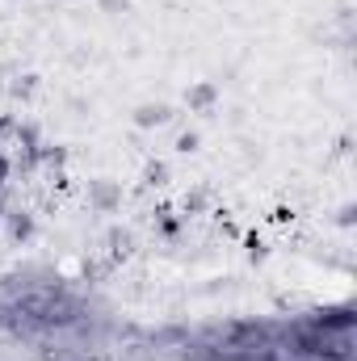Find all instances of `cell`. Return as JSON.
Here are the masks:
<instances>
[{
  "mask_svg": "<svg viewBox=\"0 0 357 361\" xmlns=\"http://www.w3.org/2000/svg\"><path fill=\"white\" fill-rule=\"evenodd\" d=\"M164 177H169V169H164V164H147V173H143L147 185H164Z\"/></svg>",
  "mask_w": 357,
  "mask_h": 361,
  "instance_id": "obj_5",
  "label": "cell"
},
{
  "mask_svg": "<svg viewBox=\"0 0 357 361\" xmlns=\"http://www.w3.org/2000/svg\"><path fill=\"white\" fill-rule=\"evenodd\" d=\"M109 244H114V257H126V252H131V235H126V231H114Z\"/></svg>",
  "mask_w": 357,
  "mask_h": 361,
  "instance_id": "obj_4",
  "label": "cell"
},
{
  "mask_svg": "<svg viewBox=\"0 0 357 361\" xmlns=\"http://www.w3.org/2000/svg\"><path fill=\"white\" fill-rule=\"evenodd\" d=\"M177 147H181V152H193V147H198V135H181Z\"/></svg>",
  "mask_w": 357,
  "mask_h": 361,
  "instance_id": "obj_9",
  "label": "cell"
},
{
  "mask_svg": "<svg viewBox=\"0 0 357 361\" xmlns=\"http://www.w3.org/2000/svg\"><path fill=\"white\" fill-rule=\"evenodd\" d=\"M13 311L25 324H38V328H68V324L80 319V307L63 290H25V294H17Z\"/></svg>",
  "mask_w": 357,
  "mask_h": 361,
  "instance_id": "obj_1",
  "label": "cell"
},
{
  "mask_svg": "<svg viewBox=\"0 0 357 361\" xmlns=\"http://www.w3.org/2000/svg\"><path fill=\"white\" fill-rule=\"evenodd\" d=\"M189 105L193 109H210L214 105V85H198V89L189 92Z\"/></svg>",
  "mask_w": 357,
  "mask_h": 361,
  "instance_id": "obj_3",
  "label": "cell"
},
{
  "mask_svg": "<svg viewBox=\"0 0 357 361\" xmlns=\"http://www.w3.org/2000/svg\"><path fill=\"white\" fill-rule=\"evenodd\" d=\"M97 202H101V206H109V202H114V189H109V185H101V189H97Z\"/></svg>",
  "mask_w": 357,
  "mask_h": 361,
  "instance_id": "obj_8",
  "label": "cell"
},
{
  "mask_svg": "<svg viewBox=\"0 0 357 361\" xmlns=\"http://www.w3.org/2000/svg\"><path fill=\"white\" fill-rule=\"evenodd\" d=\"M13 92H17V97H30V92H34V76H25L21 85H13Z\"/></svg>",
  "mask_w": 357,
  "mask_h": 361,
  "instance_id": "obj_7",
  "label": "cell"
},
{
  "mask_svg": "<svg viewBox=\"0 0 357 361\" xmlns=\"http://www.w3.org/2000/svg\"><path fill=\"white\" fill-rule=\"evenodd\" d=\"M173 114H169V105H143L139 114H135V122L139 126H160V122H169Z\"/></svg>",
  "mask_w": 357,
  "mask_h": 361,
  "instance_id": "obj_2",
  "label": "cell"
},
{
  "mask_svg": "<svg viewBox=\"0 0 357 361\" xmlns=\"http://www.w3.org/2000/svg\"><path fill=\"white\" fill-rule=\"evenodd\" d=\"M4 177H8V160L0 156V185H4Z\"/></svg>",
  "mask_w": 357,
  "mask_h": 361,
  "instance_id": "obj_10",
  "label": "cell"
},
{
  "mask_svg": "<svg viewBox=\"0 0 357 361\" xmlns=\"http://www.w3.org/2000/svg\"><path fill=\"white\" fill-rule=\"evenodd\" d=\"M30 231H34V223H30L25 214H21V219H13V240H25Z\"/></svg>",
  "mask_w": 357,
  "mask_h": 361,
  "instance_id": "obj_6",
  "label": "cell"
}]
</instances>
